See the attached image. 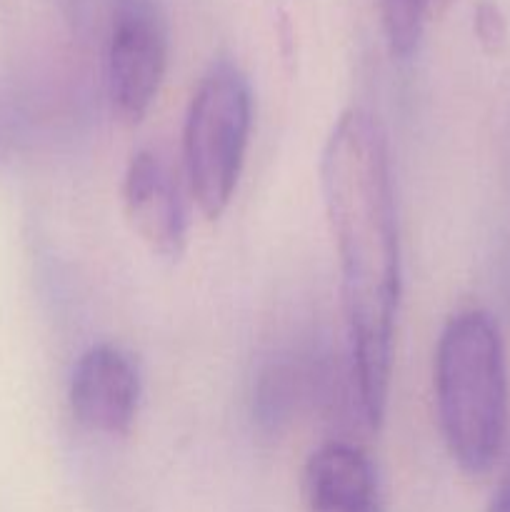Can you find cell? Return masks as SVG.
I'll return each mask as SVG.
<instances>
[{"label": "cell", "mask_w": 510, "mask_h": 512, "mask_svg": "<svg viewBox=\"0 0 510 512\" xmlns=\"http://www.w3.org/2000/svg\"><path fill=\"white\" fill-rule=\"evenodd\" d=\"M485 512H510V480H505L490 498Z\"/></svg>", "instance_id": "8fae6325"}, {"label": "cell", "mask_w": 510, "mask_h": 512, "mask_svg": "<svg viewBox=\"0 0 510 512\" xmlns=\"http://www.w3.org/2000/svg\"><path fill=\"white\" fill-rule=\"evenodd\" d=\"M123 205L140 243L163 260H178L188 243V213L168 165L150 150L130 158L123 178Z\"/></svg>", "instance_id": "8992f818"}, {"label": "cell", "mask_w": 510, "mask_h": 512, "mask_svg": "<svg viewBox=\"0 0 510 512\" xmlns=\"http://www.w3.org/2000/svg\"><path fill=\"white\" fill-rule=\"evenodd\" d=\"M303 500L308 512H383L378 470L350 443H325L310 455Z\"/></svg>", "instance_id": "52a82bcc"}, {"label": "cell", "mask_w": 510, "mask_h": 512, "mask_svg": "<svg viewBox=\"0 0 510 512\" xmlns=\"http://www.w3.org/2000/svg\"><path fill=\"white\" fill-rule=\"evenodd\" d=\"M320 188L340 260L345 325L363 423L378 430L388 405L400 305V238L385 130L360 108L335 120Z\"/></svg>", "instance_id": "6da1fadb"}, {"label": "cell", "mask_w": 510, "mask_h": 512, "mask_svg": "<svg viewBox=\"0 0 510 512\" xmlns=\"http://www.w3.org/2000/svg\"><path fill=\"white\" fill-rule=\"evenodd\" d=\"M168 68V30L153 0H120L105 55L108 95L125 123L148 115Z\"/></svg>", "instance_id": "277c9868"}, {"label": "cell", "mask_w": 510, "mask_h": 512, "mask_svg": "<svg viewBox=\"0 0 510 512\" xmlns=\"http://www.w3.org/2000/svg\"><path fill=\"white\" fill-rule=\"evenodd\" d=\"M435 403L450 458L485 475L503 450L508 378L498 325L483 310L448 320L435 350Z\"/></svg>", "instance_id": "7a4b0ae2"}, {"label": "cell", "mask_w": 510, "mask_h": 512, "mask_svg": "<svg viewBox=\"0 0 510 512\" xmlns=\"http://www.w3.org/2000/svg\"><path fill=\"white\" fill-rule=\"evenodd\" d=\"M453 0H380L385 35L393 55L410 58L418 50L425 20L440 18Z\"/></svg>", "instance_id": "ba28073f"}, {"label": "cell", "mask_w": 510, "mask_h": 512, "mask_svg": "<svg viewBox=\"0 0 510 512\" xmlns=\"http://www.w3.org/2000/svg\"><path fill=\"white\" fill-rule=\"evenodd\" d=\"M300 388H303V378H300L298 368H293V365H273L260 378L258 395H255V410H258L260 423L268 425V428H278L283 420H288L300 395Z\"/></svg>", "instance_id": "9c48e42d"}, {"label": "cell", "mask_w": 510, "mask_h": 512, "mask_svg": "<svg viewBox=\"0 0 510 512\" xmlns=\"http://www.w3.org/2000/svg\"><path fill=\"white\" fill-rule=\"evenodd\" d=\"M475 35H478L480 45H483L488 53H498V50L503 48L505 38H508V25H505V18L498 10V5H478V10H475Z\"/></svg>", "instance_id": "30bf717a"}, {"label": "cell", "mask_w": 510, "mask_h": 512, "mask_svg": "<svg viewBox=\"0 0 510 512\" xmlns=\"http://www.w3.org/2000/svg\"><path fill=\"white\" fill-rule=\"evenodd\" d=\"M250 125L253 95L248 78L235 63L220 60L200 80L183 133L190 193L208 220H218L233 200Z\"/></svg>", "instance_id": "3957f363"}, {"label": "cell", "mask_w": 510, "mask_h": 512, "mask_svg": "<svg viewBox=\"0 0 510 512\" xmlns=\"http://www.w3.org/2000/svg\"><path fill=\"white\" fill-rule=\"evenodd\" d=\"M68 400L73 418L90 433L128 435L140 405V375L133 358L110 343L88 348L70 375Z\"/></svg>", "instance_id": "5b68a950"}]
</instances>
